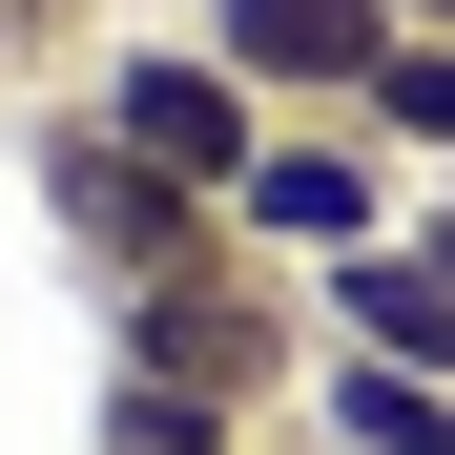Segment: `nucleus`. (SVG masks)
<instances>
[{
	"instance_id": "f257e3e1",
	"label": "nucleus",
	"mask_w": 455,
	"mask_h": 455,
	"mask_svg": "<svg viewBox=\"0 0 455 455\" xmlns=\"http://www.w3.org/2000/svg\"><path fill=\"white\" fill-rule=\"evenodd\" d=\"M21 166H42V228H62L104 290H166V269H207V249H228V207H207V187H166V166H145L104 104H62Z\"/></svg>"
},
{
	"instance_id": "f03ea898",
	"label": "nucleus",
	"mask_w": 455,
	"mask_h": 455,
	"mask_svg": "<svg viewBox=\"0 0 455 455\" xmlns=\"http://www.w3.org/2000/svg\"><path fill=\"white\" fill-rule=\"evenodd\" d=\"M372 228H414V166H394L352 104L269 124V145H249V187H228V249H249V269H331V249H372Z\"/></svg>"
},
{
	"instance_id": "7ed1b4c3",
	"label": "nucleus",
	"mask_w": 455,
	"mask_h": 455,
	"mask_svg": "<svg viewBox=\"0 0 455 455\" xmlns=\"http://www.w3.org/2000/svg\"><path fill=\"white\" fill-rule=\"evenodd\" d=\"M104 124H124V145H145L166 187H207V207L249 187V145H269V104H249V62H228L207 21H187V42H104Z\"/></svg>"
},
{
	"instance_id": "20e7f679",
	"label": "nucleus",
	"mask_w": 455,
	"mask_h": 455,
	"mask_svg": "<svg viewBox=\"0 0 455 455\" xmlns=\"http://www.w3.org/2000/svg\"><path fill=\"white\" fill-rule=\"evenodd\" d=\"M207 42L249 62V104H269V124H311V104H372L394 0H207Z\"/></svg>"
},
{
	"instance_id": "39448f33",
	"label": "nucleus",
	"mask_w": 455,
	"mask_h": 455,
	"mask_svg": "<svg viewBox=\"0 0 455 455\" xmlns=\"http://www.w3.org/2000/svg\"><path fill=\"white\" fill-rule=\"evenodd\" d=\"M104 311H124V372H207V394H269V372H290L249 249H207V269H166V290H104Z\"/></svg>"
},
{
	"instance_id": "423d86ee",
	"label": "nucleus",
	"mask_w": 455,
	"mask_h": 455,
	"mask_svg": "<svg viewBox=\"0 0 455 455\" xmlns=\"http://www.w3.org/2000/svg\"><path fill=\"white\" fill-rule=\"evenodd\" d=\"M311 331L331 352H394V372H455V269L414 249V228H372V249L311 269Z\"/></svg>"
},
{
	"instance_id": "0eeeda50",
	"label": "nucleus",
	"mask_w": 455,
	"mask_h": 455,
	"mask_svg": "<svg viewBox=\"0 0 455 455\" xmlns=\"http://www.w3.org/2000/svg\"><path fill=\"white\" fill-rule=\"evenodd\" d=\"M311 414H331V455H455V372H394V352H311Z\"/></svg>"
},
{
	"instance_id": "6e6552de",
	"label": "nucleus",
	"mask_w": 455,
	"mask_h": 455,
	"mask_svg": "<svg viewBox=\"0 0 455 455\" xmlns=\"http://www.w3.org/2000/svg\"><path fill=\"white\" fill-rule=\"evenodd\" d=\"M104 455H249V394H207V372H104Z\"/></svg>"
},
{
	"instance_id": "1a4fd4ad",
	"label": "nucleus",
	"mask_w": 455,
	"mask_h": 455,
	"mask_svg": "<svg viewBox=\"0 0 455 455\" xmlns=\"http://www.w3.org/2000/svg\"><path fill=\"white\" fill-rule=\"evenodd\" d=\"M394 166H455V21H394V62H372V104H352Z\"/></svg>"
},
{
	"instance_id": "9d476101",
	"label": "nucleus",
	"mask_w": 455,
	"mask_h": 455,
	"mask_svg": "<svg viewBox=\"0 0 455 455\" xmlns=\"http://www.w3.org/2000/svg\"><path fill=\"white\" fill-rule=\"evenodd\" d=\"M414 249H435V269H455V187H414Z\"/></svg>"
},
{
	"instance_id": "9b49d317",
	"label": "nucleus",
	"mask_w": 455,
	"mask_h": 455,
	"mask_svg": "<svg viewBox=\"0 0 455 455\" xmlns=\"http://www.w3.org/2000/svg\"><path fill=\"white\" fill-rule=\"evenodd\" d=\"M42 21H84V0H21V42H42Z\"/></svg>"
},
{
	"instance_id": "f8f14e48",
	"label": "nucleus",
	"mask_w": 455,
	"mask_h": 455,
	"mask_svg": "<svg viewBox=\"0 0 455 455\" xmlns=\"http://www.w3.org/2000/svg\"><path fill=\"white\" fill-rule=\"evenodd\" d=\"M0 62H21V0H0Z\"/></svg>"
}]
</instances>
